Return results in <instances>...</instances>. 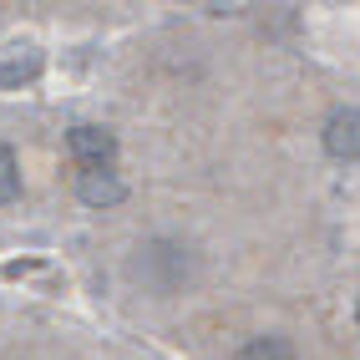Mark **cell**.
<instances>
[{
  "label": "cell",
  "mask_w": 360,
  "mask_h": 360,
  "mask_svg": "<svg viewBox=\"0 0 360 360\" xmlns=\"http://www.w3.org/2000/svg\"><path fill=\"white\" fill-rule=\"evenodd\" d=\"M132 274L142 284H153L158 295H173L178 284L193 274V254H188L183 244H167V238H153L148 249H137V264H132Z\"/></svg>",
  "instance_id": "6da1fadb"
},
{
  "label": "cell",
  "mask_w": 360,
  "mask_h": 360,
  "mask_svg": "<svg viewBox=\"0 0 360 360\" xmlns=\"http://www.w3.org/2000/svg\"><path fill=\"white\" fill-rule=\"evenodd\" d=\"M66 148H71V158H77L86 173H102V167L117 158V137L107 132V127H71V137H66Z\"/></svg>",
  "instance_id": "7a4b0ae2"
},
{
  "label": "cell",
  "mask_w": 360,
  "mask_h": 360,
  "mask_svg": "<svg viewBox=\"0 0 360 360\" xmlns=\"http://www.w3.org/2000/svg\"><path fill=\"white\" fill-rule=\"evenodd\" d=\"M325 153L335 162H360V112L355 107L330 112V122H325Z\"/></svg>",
  "instance_id": "3957f363"
},
{
  "label": "cell",
  "mask_w": 360,
  "mask_h": 360,
  "mask_svg": "<svg viewBox=\"0 0 360 360\" xmlns=\"http://www.w3.org/2000/svg\"><path fill=\"white\" fill-rule=\"evenodd\" d=\"M77 193H82V203H86V208H112V203H122V198H127V188H122V183H117L107 167H102V173H82Z\"/></svg>",
  "instance_id": "277c9868"
},
{
  "label": "cell",
  "mask_w": 360,
  "mask_h": 360,
  "mask_svg": "<svg viewBox=\"0 0 360 360\" xmlns=\"http://www.w3.org/2000/svg\"><path fill=\"white\" fill-rule=\"evenodd\" d=\"M238 360H295V345L284 340V335H259L238 350Z\"/></svg>",
  "instance_id": "5b68a950"
},
{
  "label": "cell",
  "mask_w": 360,
  "mask_h": 360,
  "mask_svg": "<svg viewBox=\"0 0 360 360\" xmlns=\"http://www.w3.org/2000/svg\"><path fill=\"white\" fill-rule=\"evenodd\" d=\"M20 193V167H15V153L0 142V203H15Z\"/></svg>",
  "instance_id": "8992f818"
},
{
  "label": "cell",
  "mask_w": 360,
  "mask_h": 360,
  "mask_svg": "<svg viewBox=\"0 0 360 360\" xmlns=\"http://www.w3.org/2000/svg\"><path fill=\"white\" fill-rule=\"evenodd\" d=\"M41 71V56H26V61H0V86H20V82H31Z\"/></svg>",
  "instance_id": "52a82bcc"
},
{
  "label": "cell",
  "mask_w": 360,
  "mask_h": 360,
  "mask_svg": "<svg viewBox=\"0 0 360 360\" xmlns=\"http://www.w3.org/2000/svg\"><path fill=\"white\" fill-rule=\"evenodd\" d=\"M355 320H360V309H355Z\"/></svg>",
  "instance_id": "ba28073f"
}]
</instances>
